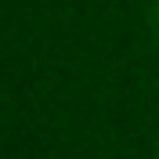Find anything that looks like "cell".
<instances>
[{"mask_svg": "<svg viewBox=\"0 0 159 159\" xmlns=\"http://www.w3.org/2000/svg\"><path fill=\"white\" fill-rule=\"evenodd\" d=\"M152 25H156V33H159V0H156V7H152Z\"/></svg>", "mask_w": 159, "mask_h": 159, "instance_id": "obj_1", "label": "cell"}]
</instances>
